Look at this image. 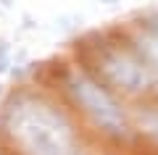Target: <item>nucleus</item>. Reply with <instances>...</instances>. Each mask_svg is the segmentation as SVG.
Returning <instances> with one entry per match:
<instances>
[{
  "instance_id": "nucleus-3",
  "label": "nucleus",
  "mask_w": 158,
  "mask_h": 155,
  "mask_svg": "<svg viewBox=\"0 0 158 155\" xmlns=\"http://www.w3.org/2000/svg\"><path fill=\"white\" fill-rule=\"evenodd\" d=\"M103 71L108 74L116 87H121L124 92H145L150 87V74L140 61H135L132 55L121 53V50H111L103 55Z\"/></svg>"
},
{
  "instance_id": "nucleus-4",
  "label": "nucleus",
  "mask_w": 158,
  "mask_h": 155,
  "mask_svg": "<svg viewBox=\"0 0 158 155\" xmlns=\"http://www.w3.org/2000/svg\"><path fill=\"white\" fill-rule=\"evenodd\" d=\"M140 126L145 129L148 137H153L158 142V113H153V111L150 113H142V116H140Z\"/></svg>"
},
{
  "instance_id": "nucleus-2",
  "label": "nucleus",
  "mask_w": 158,
  "mask_h": 155,
  "mask_svg": "<svg viewBox=\"0 0 158 155\" xmlns=\"http://www.w3.org/2000/svg\"><path fill=\"white\" fill-rule=\"evenodd\" d=\"M69 92L74 95L79 105L87 111V116L111 137H129V126H127V116L118 108V103L106 92L103 87H98L92 79H87L85 74H74L69 76Z\"/></svg>"
},
{
  "instance_id": "nucleus-1",
  "label": "nucleus",
  "mask_w": 158,
  "mask_h": 155,
  "mask_svg": "<svg viewBox=\"0 0 158 155\" xmlns=\"http://www.w3.org/2000/svg\"><path fill=\"white\" fill-rule=\"evenodd\" d=\"M3 126L19 142L24 155H85L66 116L32 95L11 100L3 113Z\"/></svg>"
},
{
  "instance_id": "nucleus-6",
  "label": "nucleus",
  "mask_w": 158,
  "mask_h": 155,
  "mask_svg": "<svg viewBox=\"0 0 158 155\" xmlns=\"http://www.w3.org/2000/svg\"><path fill=\"white\" fill-rule=\"evenodd\" d=\"M145 29L158 37V16H150V18H148V21H145Z\"/></svg>"
},
{
  "instance_id": "nucleus-5",
  "label": "nucleus",
  "mask_w": 158,
  "mask_h": 155,
  "mask_svg": "<svg viewBox=\"0 0 158 155\" xmlns=\"http://www.w3.org/2000/svg\"><path fill=\"white\" fill-rule=\"evenodd\" d=\"M8 63H11V53H8V45L0 42V71H6Z\"/></svg>"
},
{
  "instance_id": "nucleus-7",
  "label": "nucleus",
  "mask_w": 158,
  "mask_h": 155,
  "mask_svg": "<svg viewBox=\"0 0 158 155\" xmlns=\"http://www.w3.org/2000/svg\"><path fill=\"white\" fill-rule=\"evenodd\" d=\"M0 3H8V0H0Z\"/></svg>"
}]
</instances>
